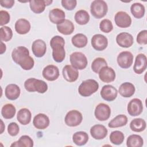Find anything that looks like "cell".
Returning <instances> with one entry per match:
<instances>
[{"label": "cell", "instance_id": "obj_13", "mask_svg": "<svg viewBox=\"0 0 147 147\" xmlns=\"http://www.w3.org/2000/svg\"><path fill=\"white\" fill-rule=\"evenodd\" d=\"M100 94L101 97L106 101L111 102L116 99L118 91L113 86L107 84L102 87Z\"/></svg>", "mask_w": 147, "mask_h": 147}, {"label": "cell", "instance_id": "obj_33", "mask_svg": "<svg viewBox=\"0 0 147 147\" xmlns=\"http://www.w3.org/2000/svg\"><path fill=\"white\" fill-rule=\"evenodd\" d=\"M74 18L77 24L80 25H84L89 22L90 17L86 10L82 9L76 12Z\"/></svg>", "mask_w": 147, "mask_h": 147}, {"label": "cell", "instance_id": "obj_9", "mask_svg": "<svg viewBox=\"0 0 147 147\" xmlns=\"http://www.w3.org/2000/svg\"><path fill=\"white\" fill-rule=\"evenodd\" d=\"M133 55L129 51H123L119 53L117 61L118 65L123 69L130 68L133 62Z\"/></svg>", "mask_w": 147, "mask_h": 147}, {"label": "cell", "instance_id": "obj_45", "mask_svg": "<svg viewBox=\"0 0 147 147\" xmlns=\"http://www.w3.org/2000/svg\"><path fill=\"white\" fill-rule=\"evenodd\" d=\"M10 20V16L6 10L0 11V25L1 26L7 24Z\"/></svg>", "mask_w": 147, "mask_h": 147}, {"label": "cell", "instance_id": "obj_8", "mask_svg": "<svg viewBox=\"0 0 147 147\" xmlns=\"http://www.w3.org/2000/svg\"><path fill=\"white\" fill-rule=\"evenodd\" d=\"M94 115L96 119L98 121H106L110 117L111 109L107 104L104 103H100L95 107Z\"/></svg>", "mask_w": 147, "mask_h": 147}, {"label": "cell", "instance_id": "obj_38", "mask_svg": "<svg viewBox=\"0 0 147 147\" xmlns=\"http://www.w3.org/2000/svg\"><path fill=\"white\" fill-rule=\"evenodd\" d=\"M110 142L115 145H119L122 144L125 139L124 134L119 130H115L112 131L110 135Z\"/></svg>", "mask_w": 147, "mask_h": 147}, {"label": "cell", "instance_id": "obj_37", "mask_svg": "<svg viewBox=\"0 0 147 147\" xmlns=\"http://www.w3.org/2000/svg\"><path fill=\"white\" fill-rule=\"evenodd\" d=\"M34 145L33 140L27 135L22 136L17 141L11 144V146L17 147H32Z\"/></svg>", "mask_w": 147, "mask_h": 147}, {"label": "cell", "instance_id": "obj_26", "mask_svg": "<svg viewBox=\"0 0 147 147\" xmlns=\"http://www.w3.org/2000/svg\"><path fill=\"white\" fill-rule=\"evenodd\" d=\"M136 88L133 84L130 82H124L121 84L118 89L119 94L124 98H129L134 95Z\"/></svg>", "mask_w": 147, "mask_h": 147}, {"label": "cell", "instance_id": "obj_4", "mask_svg": "<svg viewBox=\"0 0 147 147\" xmlns=\"http://www.w3.org/2000/svg\"><path fill=\"white\" fill-rule=\"evenodd\" d=\"M98 89V83L94 79H90L82 82L78 87V92L81 96L87 97L94 94Z\"/></svg>", "mask_w": 147, "mask_h": 147}, {"label": "cell", "instance_id": "obj_22", "mask_svg": "<svg viewBox=\"0 0 147 147\" xmlns=\"http://www.w3.org/2000/svg\"><path fill=\"white\" fill-rule=\"evenodd\" d=\"M65 18V12L59 8H55L49 11V21L54 24H59L62 22Z\"/></svg>", "mask_w": 147, "mask_h": 147}, {"label": "cell", "instance_id": "obj_40", "mask_svg": "<svg viewBox=\"0 0 147 147\" xmlns=\"http://www.w3.org/2000/svg\"><path fill=\"white\" fill-rule=\"evenodd\" d=\"M0 33L2 41L7 42L13 37V31L11 29L7 26H3L1 28Z\"/></svg>", "mask_w": 147, "mask_h": 147}, {"label": "cell", "instance_id": "obj_20", "mask_svg": "<svg viewBox=\"0 0 147 147\" xmlns=\"http://www.w3.org/2000/svg\"><path fill=\"white\" fill-rule=\"evenodd\" d=\"M50 121L49 117L45 114L39 113L35 115L33 119L34 126L39 130H44L49 125Z\"/></svg>", "mask_w": 147, "mask_h": 147}, {"label": "cell", "instance_id": "obj_28", "mask_svg": "<svg viewBox=\"0 0 147 147\" xmlns=\"http://www.w3.org/2000/svg\"><path fill=\"white\" fill-rule=\"evenodd\" d=\"M128 121L127 117L124 114H119L111 119L108 123L110 128H117L125 126Z\"/></svg>", "mask_w": 147, "mask_h": 147}, {"label": "cell", "instance_id": "obj_1", "mask_svg": "<svg viewBox=\"0 0 147 147\" xmlns=\"http://www.w3.org/2000/svg\"><path fill=\"white\" fill-rule=\"evenodd\" d=\"M11 57L24 70H30L34 67V61L29 55V51L25 47L19 46L15 48L11 52Z\"/></svg>", "mask_w": 147, "mask_h": 147}, {"label": "cell", "instance_id": "obj_14", "mask_svg": "<svg viewBox=\"0 0 147 147\" xmlns=\"http://www.w3.org/2000/svg\"><path fill=\"white\" fill-rule=\"evenodd\" d=\"M100 80L104 83H111L114 81L116 74L115 71L109 66L102 67L98 72Z\"/></svg>", "mask_w": 147, "mask_h": 147}, {"label": "cell", "instance_id": "obj_35", "mask_svg": "<svg viewBox=\"0 0 147 147\" xmlns=\"http://www.w3.org/2000/svg\"><path fill=\"white\" fill-rule=\"evenodd\" d=\"M16 113L15 106L11 103H7L3 105L1 109V115L5 119H10L13 118Z\"/></svg>", "mask_w": 147, "mask_h": 147}, {"label": "cell", "instance_id": "obj_49", "mask_svg": "<svg viewBox=\"0 0 147 147\" xmlns=\"http://www.w3.org/2000/svg\"><path fill=\"white\" fill-rule=\"evenodd\" d=\"M45 5H46V6H49V5H51L53 1L51 0V1H48V0H45Z\"/></svg>", "mask_w": 147, "mask_h": 147}, {"label": "cell", "instance_id": "obj_39", "mask_svg": "<svg viewBox=\"0 0 147 147\" xmlns=\"http://www.w3.org/2000/svg\"><path fill=\"white\" fill-rule=\"evenodd\" d=\"M107 63L106 60L103 57H97L92 62L91 67L92 71L96 74H98L100 69L105 67L107 66Z\"/></svg>", "mask_w": 147, "mask_h": 147}, {"label": "cell", "instance_id": "obj_10", "mask_svg": "<svg viewBox=\"0 0 147 147\" xmlns=\"http://www.w3.org/2000/svg\"><path fill=\"white\" fill-rule=\"evenodd\" d=\"M143 109L142 102L138 98L131 99L127 104V113L132 117H136L140 115L143 111Z\"/></svg>", "mask_w": 147, "mask_h": 147}, {"label": "cell", "instance_id": "obj_7", "mask_svg": "<svg viewBox=\"0 0 147 147\" xmlns=\"http://www.w3.org/2000/svg\"><path fill=\"white\" fill-rule=\"evenodd\" d=\"M83 120L82 113L76 110L69 111L65 115L64 121L65 124L69 127H75L79 125Z\"/></svg>", "mask_w": 147, "mask_h": 147}, {"label": "cell", "instance_id": "obj_44", "mask_svg": "<svg viewBox=\"0 0 147 147\" xmlns=\"http://www.w3.org/2000/svg\"><path fill=\"white\" fill-rule=\"evenodd\" d=\"M136 41L140 45H146L147 44V30H143L140 32L137 36Z\"/></svg>", "mask_w": 147, "mask_h": 147}, {"label": "cell", "instance_id": "obj_46", "mask_svg": "<svg viewBox=\"0 0 147 147\" xmlns=\"http://www.w3.org/2000/svg\"><path fill=\"white\" fill-rule=\"evenodd\" d=\"M14 3L15 1L14 0H4L0 2L1 6L7 9L11 8L13 6Z\"/></svg>", "mask_w": 147, "mask_h": 147}, {"label": "cell", "instance_id": "obj_42", "mask_svg": "<svg viewBox=\"0 0 147 147\" xmlns=\"http://www.w3.org/2000/svg\"><path fill=\"white\" fill-rule=\"evenodd\" d=\"M20 131V127L16 122H11L7 126V132L11 136H16Z\"/></svg>", "mask_w": 147, "mask_h": 147}, {"label": "cell", "instance_id": "obj_43", "mask_svg": "<svg viewBox=\"0 0 147 147\" xmlns=\"http://www.w3.org/2000/svg\"><path fill=\"white\" fill-rule=\"evenodd\" d=\"M61 3L65 9L71 11L76 7L77 1L76 0H62Z\"/></svg>", "mask_w": 147, "mask_h": 147}, {"label": "cell", "instance_id": "obj_29", "mask_svg": "<svg viewBox=\"0 0 147 147\" xmlns=\"http://www.w3.org/2000/svg\"><path fill=\"white\" fill-rule=\"evenodd\" d=\"M88 134L83 131H76L72 136V141L78 146L84 145L88 142Z\"/></svg>", "mask_w": 147, "mask_h": 147}, {"label": "cell", "instance_id": "obj_25", "mask_svg": "<svg viewBox=\"0 0 147 147\" xmlns=\"http://www.w3.org/2000/svg\"><path fill=\"white\" fill-rule=\"evenodd\" d=\"M15 30L20 34H25L28 33L31 28L30 22L25 18H20L15 23Z\"/></svg>", "mask_w": 147, "mask_h": 147}, {"label": "cell", "instance_id": "obj_27", "mask_svg": "<svg viewBox=\"0 0 147 147\" xmlns=\"http://www.w3.org/2000/svg\"><path fill=\"white\" fill-rule=\"evenodd\" d=\"M32 114L30 111L26 108H22L18 110L17 115V119L22 125H26L31 121Z\"/></svg>", "mask_w": 147, "mask_h": 147}, {"label": "cell", "instance_id": "obj_34", "mask_svg": "<svg viewBox=\"0 0 147 147\" xmlns=\"http://www.w3.org/2000/svg\"><path fill=\"white\" fill-rule=\"evenodd\" d=\"M31 10L36 14L42 13L45 9V0H31L29 1Z\"/></svg>", "mask_w": 147, "mask_h": 147}, {"label": "cell", "instance_id": "obj_11", "mask_svg": "<svg viewBox=\"0 0 147 147\" xmlns=\"http://www.w3.org/2000/svg\"><path fill=\"white\" fill-rule=\"evenodd\" d=\"M114 21L116 25L121 28H129L131 24L130 16L125 11H118L114 16Z\"/></svg>", "mask_w": 147, "mask_h": 147}, {"label": "cell", "instance_id": "obj_12", "mask_svg": "<svg viewBox=\"0 0 147 147\" xmlns=\"http://www.w3.org/2000/svg\"><path fill=\"white\" fill-rule=\"evenodd\" d=\"M91 45L98 51L105 50L108 45V40L106 36L101 34H94L91 38Z\"/></svg>", "mask_w": 147, "mask_h": 147}, {"label": "cell", "instance_id": "obj_32", "mask_svg": "<svg viewBox=\"0 0 147 147\" xmlns=\"http://www.w3.org/2000/svg\"><path fill=\"white\" fill-rule=\"evenodd\" d=\"M130 11L135 18L140 19L144 16L145 8L142 3L136 2L131 5Z\"/></svg>", "mask_w": 147, "mask_h": 147}, {"label": "cell", "instance_id": "obj_41", "mask_svg": "<svg viewBox=\"0 0 147 147\" xmlns=\"http://www.w3.org/2000/svg\"><path fill=\"white\" fill-rule=\"evenodd\" d=\"M100 30L105 33L111 32L113 29V25L112 22L109 19L102 20L99 24Z\"/></svg>", "mask_w": 147, "mask_h": 147}, {"label": "cell", "instance_id": "obj_30", "mask_svg": "<svg viewBox=\"0 0 147 147\" xmlns=\"http://www.w3.org/2000/svg\"><path fill=\"white\" fill-rule=\"evenodd\" d=\"M72 45L78 48L85 47L88 42L87 36L83 33H77L71 38Z\"/></svg>", "mask_w": 147, "mask_h": 147}, {"label": "cell", "instance_id": "obj_19", "mask_svg": "<svg viewBox=\"0 0 147 147\" xmlns=\"http://www.w3.org/2000/svg\"><path fill=\"white\" fill-rule=\"evenodd\" d=\"M62 74L64 79L68 82H74L79 77L78 70L71 65H65L63 68Z\"/></svg>", "mask_w": 147, "mask_h": 147}, {"label": "cell", "instance_id": "obj_48", "mask_svg": "<svg viewBox=\"0 0 147 147\" xmlns=\"http://www.w3.org/2000/svg\"><path fill=\"white\" fill-rule=\"evenodd\" d=\"M1 134H2L3 131L5 130V125L3 123V122L2 119H1Z\"/></svg>", "mask_w": 147, "mask_h": 147}, {"label": "cell", "instance_id": "obj_6", "mask_svg": "<svg viewBox=\"0 0 147 147\" xmlns=\"http://www.w3.org/2000/svg\"><path fill=\"white\" fill-rule=\"evenodd\" d=\"M69 61L71 65L78 70L86 68L88 64L86 55L80 52H75L71 53L69 56Z\"/></svg>", "mask_w": 147, "mask_h": 147}, {"label": "cell", "instance_id": "obj_36", "mask_svg": "<svg viewBox=\"0 0 147 147\" xmlns=\"http://www.w3.org/2000/svg\"><path fill=\"white\" fill-rule=\"evenodd\" d=\"M143 145L144 140L140 135L131 134L127 138L126 145L127 147H141Z\"/></svg>", "mask_w": 147, "mask_h": 147}, {"label": "cell", "instance_id": "obj_3", "mask_svg": "<svg viewBox=\"0 0 147 147\" xmlns=\"http://www.w3.org/2000/svg\"><path fill=\"white\" fill-rule=\"evenodd\" d=\"M24 87L28 92H37L44 94L48 90V84L42 80L31 78L26 79L24 82Z\"/></svg>", "mask_w": 147, "mask_h": 147}, {"label": "cell", "instance_id": "obj_24", "mask_svg": "<svg viewBox=\"0 0 147 147\" xmlns=\"http://www.w3.org/2000/svg\"><path fill=\"white\" fill-rule=\"evenodd\" d=\"M56 28L59 32L64 35H70L75 30L73 22L67 19H65L62 22L57 24Z\"/></svg>", "mask_w": 147, "mask_h": 147}, {"label": "cell", "instance_id": "obj_17", "mask_svg": "<svg viewBox=\"0 0 147 147\" xmlns=\"http://www.w3.org/2000/svg\"><path fill=\"white\" fill-rule=\"evenodd\" d=\"M117 44L122 48H129L133 44V36L127 32H121L116 37Z\"/></svg>", "mask_w": 147, "mask_h": 147}, {"label": "cell", "instance_id": "obj_23", "mask_svg": "<svg viewBox=\"0 0 147 147\" xmlns=\"http://www.w3.org/2000/svg\"><path fill=\"white\" fill-rule=\"evenodd\" d=\"M20 93L21 90L19 86L16 84H9L5 88V96L10 100H14L18 98Z\"/></svg>", "mask_w": 147, "mask_h": 147}, {"label": "cell", "instance_id": "obj_47", "mask_svg": "<svg viewBox=\"0 0 147 147\" xmlns=\"http://www.w3.org/2000/svg\"><path fill=\"white\" fill-rule=\"evenodd\" d=\"M6 50V46L5 44V43L3 42V41H1V51H0V54L2 55L3 53L5 52Z\"/></svg>", "mask_w": 147, "mask_h": 147}, {"label": "cell", "instance_id": "obj_16", "mask_svg": "<svg viewBox=\"0 0 147 147\" xmlns=\"http://www.w3.org/2000/svg\"><path fill=\"white\" fill-rule=\"evenodd\" d=\"M42 76L48 81H55L59 76V70L57 66L48 65L42 70Z\"/></svg>", "mask_w": 147, "mask_h": 147}, {"label": "cell", "instance_id": "obj_15", "mask_svg": "<svg viewBox=\"0 0 147 147\" xmlns=\"http://www.w3.org/2000/svg\"><path fill=\"white\" fill-rule=\"evenodd\" d=\"M147 67V58L145 54L139 53L136 57L133 71L137 74H142Z\"/></svg>", "mask_w": 147, "mask_h": 147}, {"label": "cell", "instance_id": "obj_2", "mask_svg": "<svg viewBox=\"0 0 147 147\" xmlns=\"http://www.w3.org/2000/svg\"><path fill=\"white\" fill-rule=\"evenodd\" d=\"M65 40L60 36H55L50 41V46L52 49V57L57 63L62 62L65 57L64 49Z\"/></svg>", "mask_w": 147, "mask_h": 147}, {"label": "cell", "instance_id": "obj_21", "mask_svg": "<svg viewBox=\"0 0 147 147\" xmlns=\"http://www.w3.org/2000/svg\"><path fill=\"white\" fill-rule=\"evenodd\" d=\"M32 51L36 57H42L47 51V45L45 42L41 39L34 40L32 45Z\"/></svg>", "mask_w": 147, "mask_h": 147}, {"label": "cell", "instance_id": "obj_5", "mask_svg": "<svg viewBox=\"0 0 147 147\" xmlns=\"http://www.w3.org/2000/svg\"><path fill=\"white\" fill-rule=\"evenodd\" d=\"M108 11L106 2L103 0H95L92 2L90 6V11L93 17L97 19L104 17Z\"/></svg>", "mask_w": 147, "mask_h": 147}, {"label": "cell", "instance_id": "obj_31", "mask_svg": "<svg viewBox=\"0 0 147 147\" xmlns=\"http://www.w3.org/2000/svg\"><path fill=\"white\" fill-rule=\"evenodd\" d=\"M146 127L145 121L141 118H134L130 123V128L134 132H141L146 129Z\"/></svg>", "mask_w": 147, "mask_h": 147}, {"label": "cell", "instance_id": "obj_18", "mask_svg": "<svg viewBox=\"0 0 147 147\" xmlns=\"http://www.w3.org/2000/svg\"><path fill=\"white\" fill-rule=\"evenodd\" d=\"M90 132L94 139L100 140L104 139L107 136L108 130L104 125L96 124L91 127Z\"/></svg>", "mask_w": 147, "mask_h": 147}]
</instances>
